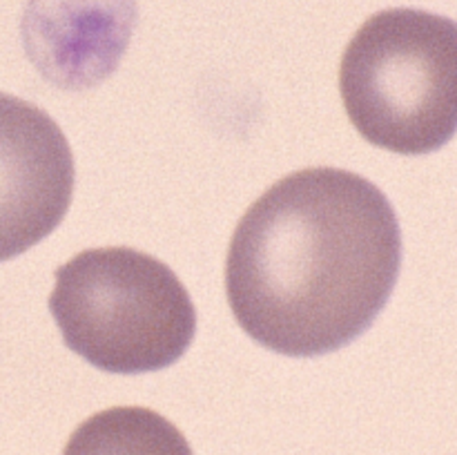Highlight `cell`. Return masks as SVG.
Returning a JSON list of instances; mask_svg holds the SVG:
<instances>
[{"label": "cell", "mask_w": 457, "mask_h": 455, "mask_svg": "<svg viewBox=\"0 0 457 455\" xmlns=\"http://www.w3.org/2000/svg\"><path fill=\"white\" fill-rule=\"evenodd\" d=\"M339 94L370 145L437 152L457 132V22L409 7L370 16L344 52Z\"/></svg>", "instance_id": "7a4b0ae2"}, {"label": "cell", "mask_w": 457, "mask_h": 455, "mask_svg": "<svg viewBox=\"0 0 457 455\" xmlns=\"http://www.w3.org/2000/svg\"><path fill=\"white\" fill-rule=\"evenodd\" d=\"M62 455H192L183 433L143 406H114L85 419Z\"/></svg>", "instance_id": "8992f818"}, {"label": "cell", "mask_w": 457, "mask_h": 455, "mask_svg": "<svg viewBox=\"0 0 457 455\" xmlns=\"http://www.w3.org/2000/svg\"><path fill=\"white\" fill-rule=\"evenodd\" d=\"M74 181V156L56 120L0 92V263L61 226Z\"/></svg>", "instance_id": "277c9868"}, {"label": "cell", "mask_w": 457, "mask_h": 455, "mask_svg": "<svg viewBox=\"0 0 457 455\" xmlns=\"http://www.w3.org/2000/svg\"><path fill=\"white\" fill-rule=\"evenodd\" d=\"M400 268L402 230L386 194L348 170L308 168L245 210L228 248L226 294L259 346L317 357L373 326Z\"/></svg>", "instance_id": "6da1fadb"}, {"label": "cell", "mask_w": 457, "mask_h": 455, "mask_svg": "<svg viewBox=\"0 0 457 455\" xmlns=\"http://www.w3.org/2000/svg\"><path fill=\"white\" fill-rule=\"evenodd\" d=\"M49 310L62 342L116 375L154 373L190 348L196 308L179 277L132 248H92L54 272Z\"/></svg>", "instance_id": "3957f363"}, {"label": "cell", "mask_w": 457, "mask_h": 455, "mask_svg": "<svg viewBox=\"0 0 457 455\" xmlns=\"http://www.w3.org/2000/svg\"><path fill=\"white\" fill-rule=\"evenodd\" d=\"M137 12V0H29L22 13L27 58L56 87H94L125 56Z\"/></svg>", "instance_id": "5b68a950"}]
</instances>
